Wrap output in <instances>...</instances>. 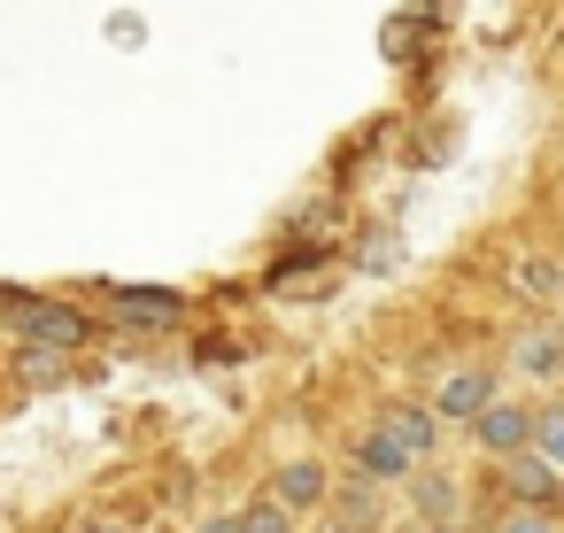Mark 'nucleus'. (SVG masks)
<instances>
[{"label":"nucleus","mask_w":564,"mask_h":533,"mask_svg":"<svg viewBox=\"0 0 564 533\" xmlns=\"http://www.w3.org/2000/svg\"><path fill=\"white\" fill-rule=\"evenodd\" d=\"M9 333L32 348V356H70L94 340V317L70 309V302H40V294H17L9 302Z\"/></svg>","instance_id":"nucleus-1"},{"label":"nucleus","mask_w":564,"mask_h":533,"mask_svg":"<svg viewBox=\"0 0 564 533\" xmlns=\"http://www.w3.org/2000/svg\"><path fill=\"white\" fill-rule=\"evenodd\" d=\"M402 487H410V510H417L425 525H456V502H464V494H456V471H441V464H417Z\"/></svg>","instance_id":"nucleus-9"},{"label":"nucleus","mask_w":564,"mask_h":533,"mask_svg":"<svg viewBox=\"0 0 564 533\" xmlns=\"http://www.w3.org/2000/svg\"><path fill=\"white\" fill-rule=\"evenodd\" d=\"M541 464H556L564 471V402H549V410H533V440H525Z\"/></svg>","instance_id":"nucleus-13"},{"label":"nucleus","mask_w":564,"mask_h":533,"mask_svg":"<svg viewBox=\"0 0 564 533\" xmlns=\"http://www.w3.org/2000/svg\"><path fill=\"white\" fill-rule=\"evenodd\" d=\"M194 533H240V518H232V510H225V518H202V525H194Z\"/></svg>","instance_id":"nucleus-16"},{"label":"nucleus","mask_w":564,"mask_h":533,"mask_svg":"<svg viewBox=\"0 0 564 533\" xmlns=\"http://www.w3.org/2000/svg\"><path fill=\"white\" fill-rule=\"evenodd\" d=\"M364 525H379V487L371 479H356L340 494V510H333V533H364Z\"/></svg>","instance_id":"nucleus-12"},{"label":"nucleus","mask_w":564,"mask_h":533,"mask_svg":"<svg viewBox=\"0 0 564 533\" xmlns=\"http://www.w3.org/2000/svg\"><path fill=\"white\" fill-rule=\"evenodd\" d=\"M433 533H464V525H433Z\"/></svg>","instance_id":"nucleus-18"},{"label":"nucleus","mask_w":564,"mask_h":533,"mask_svg":"<svg viewBox=\"0 0 564 533\" xmlns=\"http://www.w3.org/2000/svg\"><path fill=\"white\" fill-rule=\"evenodd\" d=\"M240 518V533H294V510L279 502V494H256L248 510H232Z\"/></svg>","instance_id":"nucleus-14"},{"label":"nucleus","mask_w":564,"mask_h":533,"mask_svg":"<svg viewBox=\"0 0 564 533\" xmlns=\"http://www.w3.org/2000/svg\"><path fill=\"white\" fill-rule=\"evenodd\" d=\"M495 533H564V510H525V502H510V510L495 518Z\"/></svg>","instance_id":"nucleus-15"},{"label":"nucleus","mask_w":564,"mask_h":533,"mask_svg":"<svg viewBox=\"0 0 564 533\" xmlns=\"http://www.w3.org/2000/svg\"><path fill=\"white\" fill-rule=\"evenodd\" d=\"M356 471H364L371 487H394V479H410V471H417V456H410L387 425H371V433H356Z\"/></svg>","instance_id":"nucleus-8"},{"label":"nucleus","mask_w":564,"mask_h":533,"mask_svg":"<svg viewBox=\"0 0 564 533\" xmlns=\"http://www.w3.org/2000/svg\"><path fill=\"white\" fill-rule=\"evenodd\" d=\"M556 402H564V387H556Z\"/></svg>","instance_id":"nucleus-20"},{"label":"nucleus","mask_w":564,"mask_h":533,"mask_svg":"<svg viewBox=\"0 0 564 533\" xmlns=\"http://www.w3.org/2000/svg\"><path fill=\"white\" fill-rule=\"evenodd\" d=\"M379 425H387V433H394V440H402V448H410L417 464H425V456L441 448V417H433V410H417V402H402V410H387Z\"/></svg>","instance_id":"nucleus-10"},{"label":"nucleus","mask_w":564,"mask_h":533,"mask_svg":"<svg viewBox=\"0 0 564 533\" xmlns=\"http://www.w3.org/2000/svg\"><path fill=\"white\" fill-rule=\"evenodd\" d=\"M502 494L525 510H564V471L541 464L533 448H518V456H502Z\"/></svg>","instance_id":"nucleus-4"},{"label":"nucleus","mask_w":564,"mask_h":533,"mask_svg":"<svg viewBox=\"0 0 564 533\" xmlns=\"http://www.w3.org/2000/svg\"><path fill=\"white\" fill-rule=\"evenodd\" d=\"M78 533H132V525H109V518H86Z\"/></svg>","instance_id":"nucleus-17"},{"label":"nucleus","mask_w":564,"mask_h":533,"mask_svg":"<svg viewBox=\"0 0 564 533\" xmlns=\"http://www.w3.org/2000/svg\"><path fill=\"white\" fill-rule=\"evenodd\" d=\"M271 494L302 518V510H325L333 502V471H325V456H286L279 471H271Z\"/></svg>","instance_id":"nucleus-7"},{"label":"nucleus","mask_w":564,"mask_h":533,"mask_svg":"<svg viewBox=\"0 0 564 533\" xmlns=\"http://www.w3.org/2000/svg\"><path fill=\"white\" fill-rule=\"evenodd\" d=\"M495 394H502L495 371H487V363H464V371H448V379L433 387V417H441V425H471Z\"/></svg>","instance_id":"nucleus-3"},{"label":"nucleus","mask_w":564,"mask_h":533,"mask_svg":"<svg viewBox=\"0 0 564 533\" xmlns=\"http://www.w3.org/2000/svg\"><path fill=\"white\" fill-rule=\"evenodd\" d=\"M510 379L525 387H564V325H525L510 340Z\"/></svg>","instance_id":"nucleus-2"},{"label":"nucleus","mask_w":564,"mask_h":533,"mask_svg":"<svg viewBox=\"0 0 564 533\" xmlns=\"http://www.w3.org/2000/svg\"><path fill=\"white\" fill-rule=\"evenodd\" d=\"M471 440L502 464V456H518V448L533 440V410H525V402H510V394H495V402L471 417Z\"/></svg>","instance_id":"nucleus-5"},{"label":"nucleus","mask_w":564,"mask_h":533,"mask_svg":"<svg viewBox=\"0 0 564 533\" xmlns=\"http://www.w3.org/2000/svg\"><path fill=\"white\" fill-rule=\"evenodd\" d=\"M510 294H525V302H564V263H556V255H518V263H510Z\"/></svg>","instance_id":"nucleus-11"},{"label":"nucleus","mask_w":564,"mask_h":533,"mask_svg":"<svg viewBox=\"0 0 564 533\" xmlns=\"http://www.w3.org/2000/svg\"><path fill=\"white\" fill-rule=\"evenodd\" d=\"M556 325H564V309H556Z\"/></svg>","instance_id":"nucleus-19"},{"label":"nucleus","mask_w":564,"mask_h":533,"mask_svg":"<svg viewBox=\"0 0 564 533\" xmlns=\"http://www.w3.org/2000/svg\"><path fill=\"white\" fill-rule=\"evenodd\" d=\"M109 309H117V325H140V333H171V325H186V294H163V286H117Z\"/></svg>","instance_id":"nucleus-6"}]
</instances>
